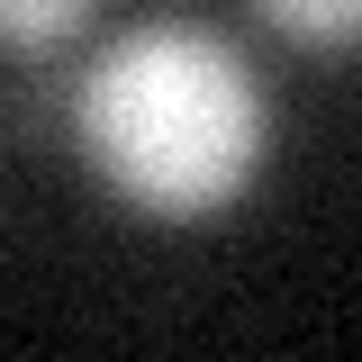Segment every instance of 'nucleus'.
<instances>
[{"instance_id": "nucleus-1", "label": "nucleus", "mask_w": 362, "mask_h": 362, "mask_svg": "<svg viewBox=\"0 0 362 362\" xmlns=\"http://www.w3.org/2000/svg\"><path fill=\"white\" fill-rule=\"evenodd\" d=\"M73 136L136 218H218L263 173L272 109L218 28L145 18L82 73Z\"/></svg>"}, {"instance_id": "nucleus-2", "label": "nucleus", "mask_w": 362, "mask_h": 362, "mask_svg": "<svg viewBox=\"0 0 362 362\" xmlns=\"http://www.w3.org/2000/svg\"><path fill=\"white\" fill-rule=\"evenodd\" d=\"M90 18V0H0V54H45Z\"/></svg>"}, {"instance_id": "nucleus-3", "label": "nucleus", "mask_w": 362, "mask_h": 362, "mask_svg": "<svg viewBox=\"0 0 362 362\" xmlns=\"http://www.w3.org/2000/svg\"><path fill=\"white\" fill-rule=\"evenodd\" d=\"M254 9L299 45H354L362 37V0H254Z\"/></svg>"}]
</instances>
